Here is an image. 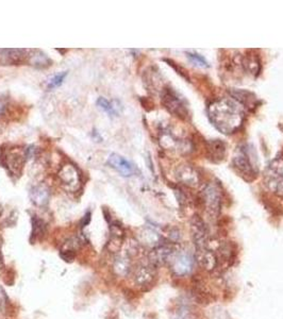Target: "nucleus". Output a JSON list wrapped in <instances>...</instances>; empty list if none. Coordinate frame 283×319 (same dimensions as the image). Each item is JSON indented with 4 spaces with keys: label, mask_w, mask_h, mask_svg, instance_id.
<instances>
[{
    "label": "nucleus",
    "mask_w": 283,
    "mask_h": 319,
    "mask_svg": "<svg viewBox=\"0 0 283 319\" xmlns=\"http://www.w3.org/2000/svg\"><path fill=\"white\" fill-rule=\"evenodd\" d=\"M209 118L214 127L224 134L236 132L244 122V110L237 100L221 98L209 106Z\"/></svg>",
    "instance_id": "nucleus-1"
},
{
    "label": "nucleus",
    "mask_w": 283,
    "mask_h": 319,
    "mask_svg": "<svg viewBox=\"0 0 283 319\" xmlns=\"http://www.w3.org/2000/svg\"><path fill=\"white\" fill-rule=\"evenodd\" d=\"M264 180L270 191L283 197V160H276L269 164Z\"/></svg>",
    "instance_id": "nucleus-2"
},
{
    "label": "nucleus",
    "mask_w": 283,
    "mask_h": 319,
    "mask_svg": "<svg viewBox=\"0 0 283 319\" xmlns=\"http://www.w3.org/2000/svg\"><path fill=\"white\" fill-rule=\"evenodd\" d=\"M233 165L239 173L242 174L244 178L247 177L248 180H252V178L256 177L257 170L249 159L248 151L245 148L239 149V153L233 160Z\"/></svg>",
    "instance_id": "nucleus-3"
},
{
    "label": "nucleus",
    "mask_w": 283,
    "mask_h": 319,
    "mask_svg": "<svg viewBox=\"0 0 283 319\" xmlns=\"http://www.w3.org/2000/svg\"><path fill=\"white\" fill-rule=\"evenodd\" d=\"M172 264L173 272L177 276H184L189 274L194 264V257L189 252H179V254H174L170 260Z\"/></svg>",
    "instance_id": "nucleus-4"
},
{
    "label": "nucleus",
    "mask_w": 283,
    "mask_h": 319,
    "mask_svg": "<svg viewBox=\"0 0 283 319\" xmlns=\"http://www.w3.org/2000/svg\"><path fill=\"white\" fill-rule=\"evenodd\" d=\"M59 178L66 191H76L80 186V176L74 165H64L59 171Z\"/></svg>",
    "instance_id": "nucleus-5"
},
{
    "label": "nucleus",
    "mask_w": 283,
    "mask_h": 319,
    "mask_svg": "<svg viewBox=\"0 0 283 319\" xmlns=\"http://www.w3.org/2000/svg\"><path fill=\"white\" fill-rule=\"evenodd\" d=\"M163 104L172 113L177 114L178 116L183 117L188 114L186 106L183 105L182 99L171 89H167L163 95Z\"/></svg>",
    "instance_id": "nucleus-6"
},
{
    "label": "nucleus",
    "mask_w": 283,
    "mask_h": 319,
    "mask_svg": "<svg viewBox=\"0 0 283 319\" xmlns=\"http://www.w3.org/2000/svg\"><path fill=\"white\" fill-rule=\"evenodd\" d=\"M108 163L109 165L114 168V170H117L120 174H123L124 177H130L135 172V168L132 165L129 161L123 158L122 155L112 153L109 156V160H108Z\"/></svg>",
    "instance_id": "nucleus-7"
},
{
    "label": "nucleus",
    "mask_w": 283,
    "mask_h": 319,
    "mask_svg": "<svg viewBox=\"0 0 283 319\" xmlns=\"http://www.w3.org/2000/svg\"><path fill=\"white\" fill-rule=\"evenodd\" d=\"M23 162H25V159H23V154L20 151L19 149L10 150V151H8L7 154H5L4 164L12 174H20L21 173Z\"/></svg>",
    "instance_id": "nucleus-8"
},
{
    "label": "nucleus",
    "mask_w": 283,
    "mask_h": 319,
    "mask_svg": "<svg viewBox=\"0 0 283 319\" xmlns=\"http://www.w3.org/2000/svg\"><path fill=\"white\" fill-rule=\"evenodd\" d=\"M155 276L154 266L152 264L142 265L137 267L134 273V283L138 286H146L152 282Z\"/></svg>",
    "instance_id": "nucleus-9"
},
{
    "label": "nucleus",
    "mask_w": 283,
    "mask_h": 319,
    "mask_svg": "<svg viewBox=\"0 0 283 319\" xmlns=\"http://www.w3.org/2000/svg\"><path fill=\"white\" fill-rule=\"evenodd\" d=\"M26 50L22 49H0V63L14 65L23 61Z\"/></svg>",
    "instance_id": "nucleus-10"
},
{
    "label": "nucleus",
    "mask_w": 283,
    "mask_h": 319,
    "mask_svg": "<svg viewBox=\"0 0 283 319\" xmlns=\"http://www.w3.org/2000/svg\"><path fill=\"white\" fill-rule=\"evenodd\" d=\"M113 272L118 276H127L131 272L130 256L127 255L116 256L113 262Z\"/></svg>",
    "instance_id": "nucleus-11"
},
{
    "label": "nucleus",
    "mask_w": 283,
    "mask_h": 319,
    "mask_svg": "<svg viewBox=\"0 0 283 319\" xmlns=\"http://www.w3.org/2000/svg\"><path fill=\"white\" fill-rule=\"evenodd\" d=\"M49 197H50L49 190L44 185L35 186V188H33L31 191V200L35 206L45 207L48 203V201H49Z\"/></svg>",
    "instance_id": "nucleus-12"
},
{
    "label": "nucleus",
    "mask_w": 283,
    "mask_h": 319,
    "mask_svg": "<svg viewBox=\"0 0 283 319\" xmlns=\"http://www.w3.org/2000/svg\"><path fill=\"white\" fill-rule=\"evenodd\" d=\"M84 245H86V238L83 236L81 235L71 236L68 239H66L65 243H63L61 247V252L75 255V252L80 250Z\"/></svg>",
    "instance_id": "nucleus-13"
},
{
    "label": "nucleus",
    "mask_w": 283,
    "mask_h": 319,
    "mask_svg": "<svg viewBox=\"0 0 283 319\" xmlns=\"http://www.w3.org/2000/svg\"><path fill=\"white\" fill-rule=\"evenodd\" d=\"M197 261L204 269L208 270H212L216 266L215 255L206 248L197 249Z\"/></svg>",
    "instance_id": "nucleus-14"
},
{
    "label": "nucleus",
    "mask_w": 283,
    "mask_h": 319,
    "mask_svg": "<svg viewBox=\"0 0 283 319\" xmlns=\"http://www.w3.org/2000/svg\"><path fill=\"white\" fill-rule=\"evenodd\" d=\"M29 62L37 68H46L51 65L50 60L48 59L45 53L41 51H34L33 55L29 56Z\"/></svg>",
    "instance_id": "nucleus-15"
},
{
    "label": "nucleus",
    "mask_w": 283,
    "mask_h": 319,
    "mask_svg": "<svg viewBox=\"0 0 283 319\" xmlns=\"http://www.w3.org/2000/svg\"><path fill=\"white\" fill-rule=\"evenodd\" d=\"M218 191H216L215 189L213 188H208L206 190V203H207V206L209 207V209L211 210H218L219 208V198H218V192H216Z\"/></svg>",
    "instance_id": "nucleus-16"
},
{
    "label": "nucleus",
    "mask_w": 283,
    "mask_h": 319,
    "mask_svg": "<svg viewBox=\"0 0 283 319\" xmlns=\"http://www.w3.org/2000/svg\"><path fill=\"white\" fill-rule=\"evenodd\" d=\"M46 233V224L45 222L34 216L32 219V236L34 239L42 238Z\"/></svg>",
    "instance_id": "nucleus-17"
},
{
    "label": "nucleus",
    "mask_w": 283,
    "mask_h": 319,
    "mask_svg": "<svg viewBox=\"0 0 283 319\" xmlns=\"http://www.w3.org/2000/svg\"><path fill=\"white\" fill-rule=\"evenodd\" d=\"M97 106L100 107V109L104 110L106 113L109 114V115H116L117 114V107L114 106L112 102L109 100H107L104 97H100L97 100Z\"/></svg>",
    "instance_id": "nucleus-18"
},
{
    "label": "nucleus",
    "mask_w": 283,
    "mask_h": 319,
    "mask_svg": "<svg viewBox=\"0 0 283 319\" xmlns=\"http://www.w3.org/2000/svg\"><path fill=\"white\" fill-rule=\"evenodd\" d=\"M66 76H67V73H66V71H63V73H61V74L56 75L50 80L49 84H48V88L52 89V88H55V87H58V86L61 85Z\"/></svg>",
    "instance_id": "nucleus-19"
},
{
    "label": "nucleus",
    "mask_w": 283,
    "mask_h": 319,
    "mask_svg": "<svg viewBox=\"0 0 283 319\" xmlns=\"http://www.w3.org/2000/svg\"><path fill=\"white\" fill-rule=\"evenodd\" d=\"M188 57L192 60L193 62L196 63L197 65H200V66H203V67H206V66L208 65V62L206 61V60H204L201 56L199 55H196V53H188Z\"/></svg>",
    "instance_id": "nucleus-20"
},
{
    "label": "nucleus",
    "mask_w": 283,
    "mask_h": 319,
    "mask_svg": "<svg viewBox=\"0 0 283 319\" xmlns=\"http://www.w3.org/2000/svg\"><path fill=\"white\" fill-rule=\"evenodd\" d=\"M5 107H7V104H5V100L0 97V115L5 111Z\"/></svg>",
    "instance_id": "nucleus-21"
},
{
    "label": "nucleus",
    "mask_w": 283,
    "mask_h": 319,
    "mask_svg": "<svg viewBox=\"0 0 283 319\" xmlns=\"http://www.w3.org/2000/svg\"><path fill=\"white\" fill-rule=\"evenodd\" d=\"M84 217H86V221H83V224H82V227H84V226H87V225L88 224V222H89V220H91V213H89V212H87V215H86V216H84Z\"/></svg>",
    "instance_id": "nucleus-22"
}]
</instances>
